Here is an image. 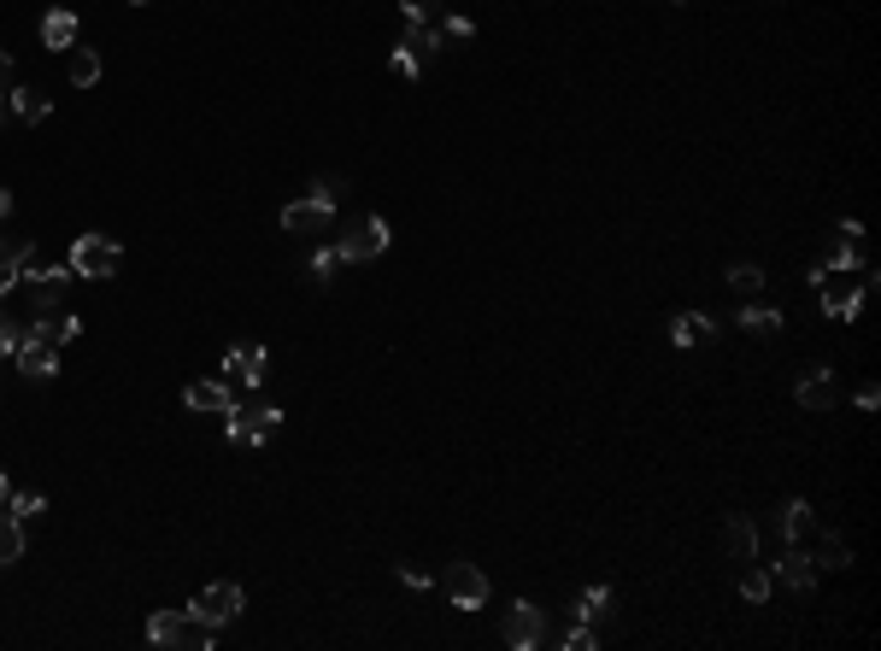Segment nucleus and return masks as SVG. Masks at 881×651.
<instances>
[{"instance_id":"16","label":"nucleus","mask_w":881,"mask_h":651,"mask_svg":"<svg viewBox=\"0 0 881 651\" xmlns=\"http://www.w3.org/2000/svg\"><path fill=\"white\" fill-rule=\"evenodd\" d=\"M758 540H764V534H758L753 516H729V523H723V552L734 563H753L758 558Z\"/></svg>"},{"instance_id":"13","label":"nucleus","mask_w":881,"mask_h":651,"mask_svg":"<svg viewBox=\"0 0 881 651\" xmlns=\"http://www.w3.org/2000/svg\"><path fill=\"white\" fill-rule=\"evenodd\" d=\"M329 212L336 206H324L317 194H306V200H294V206H282V229L288 235H317V229H329Z\"/></svg>"},{"instance_id":"11","label":"nucleus","mask_w":881,"mask_h":651,"mask_svg":"<svg viewBox=\"0 0 881 651\" xmlns=\"http://www.w3.org/2000/svg\"><path fill=\"white\" fill-rule=\"evenodd\" d=\"M436 53H441L436 30L406 24V36H400V48H394V71H400V77H424V60H436Z\"/></svg>"},{"instance_id":"29","label":"nucleus","mask_w":881,"mask_h":651,"mask_svg":"<svg viewBox=\"0 0 881 651\" xmlns=\"http://www.w3.org/2000/svg\"><path fill=\"white\" fill-rule=\"evenodd\" d=\"M729 288H734V294H758V288H764V270H758V265H734V270H729Z\"/></svg>"},{"instance_id":"7","label":"nucleus","mask_w":881,"mask_h":651,"mask_svg":"<svg viewBox=\"0 0 881 651\" xmlns=\"http://www.w3.org/2000/svg\"><path fill=\"white\" fill-rule=\"evenodd\" d=\"M18 375H30V382H48V375H60V341L48 335V323H36V329H24V341H18Z\"/></svg>"},{"instance_id":"10","label":"nucleus","mask_w":881,"mask_h":651,"mask_svg":"<svg viewBox=\"0 0 881 651\" xmlns=\"http://www.w3.org/2000/svg\"><path fill=\"white\" fill-rule=\"evenodd\" d=\"M441 587H446V599H453L458 611H482V604H488V575L476 570V563H465V558L446 563V582Z\"/></svg>"},{"instance_id":"32","label":"nucleus","mask_w":881,"mask_h":651,"mask_svg":"<svg viewBox=\"0 0 881 651\" xmlns=\"http://www.w3.org/2000/svg\"><path fill=\"white\" fill-rule=\"evenodd\" d=\"M470 36H476V24H470V18H446L436 41H441V48H446V41H470Z\"/></svg>"},{"instance_id":"43","label":"nucleus","mask_w":881,"mask_h":651,"mask_svg":"<svg viewBox=\"0 0 881 651\" xmlns=\"http://www.w3.org/2000/svg\"><path fill=\"white\" fill-rule=\"evenodd\" d=\"M12 499V482H7V470H0V505H7Z\"/></svg>"},{"instance_id":"6","label":"nucleus","mask_w":881,"mask_h":651,"mask_svg":"<svg viewBox=\"0 0 881 651\" xmlns=\"http://www.w3.org/2000/svg\"><path fill=\"white\" fill-rule=\"evenodd\" d=\"M71 277H77V270H71V265H36V258H30V265H24V270H18V282L30 288V299H36V311H41V317H48L53 306H65V294H71Z\"/></svg>"},{"instance_id":"35","label":"nucleus","mask_w":881,"mask_h":651,"mask_svg":"<svg viewBox=\"0 0 881 651\" xmlns=\"http://www.w3.org/2000/svg\"><path fill=\"white\" fill-rule=\"evenodd\" d=\"M565 646H570V651H594L600 640H594V628H588V622H576V628L565 634Z\"/></svg>"},{"instance_id":"1","label":"nucleus","mask_w":881,"mask_h":651,"mask_svg":"<svg viewBox=\"0 0 881 651\" xmlns=\"http://www.w3.org/2000/svg\"><path fill=\"white\" fill-rule=\"evenodd\" d=\"M811 288H817L822 311H829L834 323H852V317L864 311V294H870V282H852V270H829V265L811 270Z\"/></svg>"},{"instance_id":"25","label":"nucleus","mask_w":881,"mask_h":651,"mask_svg":"<svg viewBox=\"0 0 881 651\" xmlns=\"http://www.w3.org/2000/svg\"><path fill=\"white\" fill-rule=\"evenodd\" d=\"M741 329L746 335H776V329H782V311L776 306H741Z\"/></svg>"},{"instance_id":"15","label":"nucleus","mask_w":881,"mask_h":651,"mask_svg":"<svg viewBox=\"0 0 881 651\" xmlns=\"http://www.w3.org/2000/svg\"><path fill=\"white\" fill-rule=\"evenodd\" d=\"M224 382H241V387L265 382V346H229L224 353Z\"/></svg>"},{"instance_id":"14","label":"nucleus","mask_w":881,"mask_h":651,"mask_svg":"<svg viewBox=\"0 0 881 651\" xmlns=\"http://www.w3.org/2000/svg\"><path fill=\"white\" fill-rule=\"evenodd\" d=\"M183 405H189V411H218V417H229V411H236V399H229V382H224V375L189 382V387H183Z\"/></svg>"},{"instance_id":"33","label":"nucleus","mask_w":881,"mask_h":651,"mask_svg":"<svg viewBox=\"0 0 881 651\" xmlns=\"http://www.w3.org/2000/svg\"><path fill=\"white\" fill-rule=\"evenodd\" d=\"M400 7H406V24H424L441 12V0H400Z\"/></svg>"},{"instance_id":"19","label":"nucleus","mask_w":881,"mask_h":651,"mask_svg":"<svg viewBox=\"0 0 881 651\" xmlns=\"http://www.w3.org/2000/svg\"><path fill=\"white\" fill-rule=\"evenodd\" d=\"M670 335H676V346H712V341H717V323H712L705 311H682V317L670 323Z\"/></svg>"},{"instance_id":"20","label":"nucleus","mask_w":881,"mask_h":651,"mask_svg":"<svg viewBox=\"0 0 881 651\" xmlns=\"http://www.w3.org/2000/svg\"><path fill=\"white\" fill-rule=\"evenodd\" d=\"M829 270H864V224H846L841 229V247H834Z\"/></svg>"},{"instance_id":"17","label":"nucleus","mask_w":881,"mask_h":651,"mask_svg":"<svg viewBox=\"0 0 881 651\" xmlns=\"http://www.w3.org/2000/svg\"><path fill=\"white\" fill-rule=\"evenodd\" d=\"M817 563H811V552H800V546H793V552L782 558V563H776V575H770V582H782V587H793V592H811L817 587Z\"/></svg>"},{"instance_id":"2","label":"nucleus","mask_w":881,"mask_h":651,"mask_svg":"<svg viewBox=\"0 0 881 651\" xmlns=\"http://www.w3.org/2000/svg\"><path fill=\"white\" fill-rule=\"evenodd\" d=\"M71 270H77L83 282H106L124 270V247L112 235H77L71 241Z\"/></svg>"},{"instance_id":"37","label":"nucleus","mask_w":881,"mask_h":651,"mask_svg":"<svg viewBox=\"0 0 881 651\" xmlns=\"http://www.w3.org/2000/svg\"><path fill=\"white\" fill-rule=\"evenodd\" d=\"M18 341H24V329H12L7 317H0V358H12V353H18Z\"/></svg>"},{"instance_id":"40","label":"nucleus","mask_w":881,"mask_h":651,"mask_svg":"<svg viewBox=\"0 0 881 651\" xmlns=\"http://www.w3.org/2000/svg\"><path fill=\"white\" fill-rule=\"evenodd\" d=\"M876 399H881V387L864 382V387H858V411H876Z\"/></svg>"},{"instance_id":"21","label":"nucleus","mask_w":881,"mask_h":651,"mask_svg":"<svg viewBox=\"0 0 881 651\" xmlns=\"http://www.w3.org/2000/svg\"><path fill=\"white\" fill-rule=\"evenodd\" d=\"M7 106H12V118H18V124H41V118H48V94H41V89H24V82L7 94Z\"/></svg>"},{"instance_id":"22","label":"nucleus","mask_w":881,"mask_h":651,"mask_svg":"<svg viewBox=\"0 0 881 651\" xmlns=\"http://www.w3.org/2000/svg\"><path fill=\"white\" fill-rule=\"evenodd\" d=\"M18 558H24V523L7 511V505H0V570H7V563H18Z\"/></svg>"},{"instance_id":"5","label":"nucleus","mask_w":881,"mask_h":651,"mask_svg":"<svg viewBox=\"0 0 881 651\" xmlns=\"http://www.w3.org/2000/svg\"><path fill=\"white\" fill-rule=\"evenodd\" d=\"M241 604H248V592H241L236 582H212V587H200V592H194L189 616L200 622V628H212V634H218L229 616H241Z\"/></svg>"},{"instance_id":"26","label":"nucleus","mask_w":881,"mask_h":651,"mask_svg":"<svg viewBox=\"0 0 881 651\" xmlns=\"http://www.w3.org/2000/svg\"><path fill=\"white\" fill-rule=\"evenodd\" d=\"M576 616H582V622L612 616V587H588V592H582V604H576Z\"/></svg>"},{"instance_id":"27","label":"nucleus","mask_w":881,"mask_h":651,"mask_svg":"<svg viewBox=\"0 0 881 651\" xmlns=\"http://www.w3.org/2000/svg\"><path fill=\"white\" fill-rule=\"evenodd\" d=\"M805 528H811V505H805V499L782 505V534H788V540H800Z\"/></svg>"},{"instance_id":"8","label":"nucleus","mask_w":881,"mask_h":651,"mask_svg":"<svg viewBox=\"0 0 881 651\" xmlns=\"http://www.w3.org/2000/svg\"><path fill=\"white\" fill-rule=\"evenodd\" d=\"M388 241H394V235H388L382 217H358V224L336 241V253H341V265H365V258H382L388 253Z\"/></svg>"},{"instance_id":"3","label":"nucleus","mask_w":881,"mask_h":651,"mask_svg":"<svg viewBox=\"0 0 881 651\" xmlns=\"http://www.w3.org/2000/svg\"><path fill=\"white\" fill-rule=\"evenodd\" d=\"M277 429H282V411H277V405H236V411L224 417L229 446H265Z\"/></svg>"},{"instance_id":"38","label":"nucleus","mask_w":881,"mask_h":651,"mask_svg":"<svg viewBox=\"0 0 881 651\" xmlns=\"http://www.w3.org/2000/svg\"><path fill=\"white\" fill-rule=\"evenodd\" d=\"M312 194L324 200V206H336V200H341V182H329V177H324V182H312Z\"/></svg>"},{"instance_id":"28","label":"nucleus","mask_w":881,"mask_h":651,"mask_svg":"<svg viewBox=\"0 0 881 651\" xmlns=\"http://www.w3.org/2000/svg\"><path fill=\"white\" fill-rule=\"evenodd\" d=\"M770 587H776V582H770L764 570H746V575H741V599H746V604H764V599H770Z\"/></svg>"},{"instance_id":"41","label":"nucleus","mask_w":881,"mask_h":651,"mask_svg":"<svg viewBox=\"0 0 881 651\" xmlns=\"http://www.w3.org/2000/svg\"><path fill=\"white\" fill-rule=\"evenodd\" d=\"M18 270L24 265H0V294H12V288H18Z\"/></svg>"},{"instance_id":"23","label":"nucleus","mask_w":881,"mask_h":651,"mask_svg":"<svg viewBox=\"0 0 881 651\" xmlns=\"http://www.w3.org/2000/svg\"><path fill=\"white\" fill-rule=\"evenodd\" d=\"M71 82H77V89H95L100 82V53L95 48H71Z\"/></svg>"},{"instance_id":"45","label":"nucleus","mask_w":881,"mask_h":651,"mask_svg":"<svg viewBox=\"0 0 881 651\" xmlns=\"http://www.w3.org/2000/svg\"><path fill=\"white\" fill-rule=\"evenodd\" d=\"M676 7H682V0H676Z\"/></svg>"},{"instance_id":"42","label":"nucleus","mask_w":881,"mask_h":651,"mask_svg":"<svg viewBox=\"0 0 881 651\" xmlns=\"http://www.w3.org/2000/svg\"><path fill=\"white\" fill-rule=\"evenodd\" d=\"M0 217H12V188H0Z\"/></svg>"},{"instance_id":"39","label":"nucleus","mask_w":881,"mask_h":651,"mask_svg":"<svg viewBox=\"0 0 881 651\" xmlns=\"http://www.w3.org/2000/svg\"><path fill=\"white\" fill-rule=\"evenodd\" d=\"M400 582H406V587H429V575L417 570V563H400Z\"/></svg>"},{"instance_id":"24","label":"nucleus","mask_w":881,"mask_h":651,"mask_svg":"<svg viewBox=\"0 0 881 651\" xmlns=\"http://www.w3.org/2000/svg\"><path fill=\"white\" fill-rule=\"evenodd\" d=\"M811 563H817V570H846V563H852V552H846V540H841V534H822V540H817V552H811Z\"/></svg>"},{"instance_id":"18","label":"nucleus","mask_w":881,"mask_h":651,"mask_svg":"<svg viewBox=\"0 0 881 651\" xmlns=\"http://www.w3.org/2000/svg\"><path fill=\"white\" fill-rule=\"evenodd\" d=\"M41 41H48L53 53H71V48H77V12L53 7L48 18H41Z\"/></svg>"},{"instance_id":"36","label":"nucleus","mask_w":881,"mask_h":651,"mask_svg":"<svg viewBox=\"0 0 881 651\" xmlns=\"http://www.w3.org/2000/svg\"><path fill=\"white\" fill-rule=\"evenodd\" d=\"M18 89V65H12V53H0V100Z\"/></svg>"},{"instance_id":"31","label":"nucleus","mask_w":881,"mask_h":651,"mask_svg":"<svg viewBox=\"0 0 881 651\" xmlns=\"http://www.w3.org/2000/svg\"><path fill=\"white\" fill-rule=\"evenodd\" d=\"M336 265H341V253H336V247L312 253V277H317V282H336Z\"/></svg>"},{"instance_id":"12","label":"nucleus","mask_w":881,"mask_h":651,"mask_svg":"<svg viewBox=\"0 0 881 651\" xmlns=\"http://www.w3.org/2000/svg\"><path fill=\"white\" fill-rule=\"evenodd\" d=\"M793 399L805 405V411H834V399H841V387H834V370L817 365L800 375V387H793Z\"/></svg>"},{"instance_id":"9","label":"nucleus","mask_w":881,"mask_h":651,"mask_svg":"<svg viewBox=\"0 0 881 651\" xmlns=\"http://www.w3.org/2000/svg\"><path fill=\"white\" fill-rule=\"evenodd\" d=\"M505 646L512 651H536L546 640V616H541V604H529V599H517L512 611H505Z\"/></svg>"},{"instance_id":"30","label":"nucleus","mask_w":881,"mask_h":651,"mask_svg":"<svg viewBox=\"0 0 881 651\" xmlns=\"http://www.w3.org/2000/svg\"><path fill=\"white\" fill-rule=\"evenodd\" d=\"M7 511L18 516V523H30V516L48 511V494H18V499H7Z\"/></svg>"},{"instance_id":"44","label":"nucleus","mask_w":881,"mask_h":651,"mask_svg":"<svg viewBox=\"0 0 881 651\" xmlns=\"http://www.w3.org/2000/svg\"><path fill=\"white\" fill-rule=\"evenodd\" d=\"M136 7H148V0H136Z\"/></svg>"},{"instance_id":"34","label":"nucleus","mask_w":881,"mask_h":651,"mask_svg":"<svg viewBox=\"0 0 881 651\" xmlns=\"http://www.w3.org/2000/svg\"><path fill=\"white\" fill-rule=\"evenodd\" d=\"M77 335H83V317H71V311H65V317H53V341H60V346H65V341H77Z\"/></svg>"},{"instance_id":"4","label":"nucleus","mask_w":881,"mask_h":651,"mask_svg":"<svg viewBox=\"0 0 881 651\" xmlns=\"http://www.w3.org/2000/svg\"><path fill=\"white\" fill-rule=\"evenodd\" d=\"M148 646L177 651V646H212V628H200L189 611H153L148 616Z\"/></svg>"}]
</instances>
